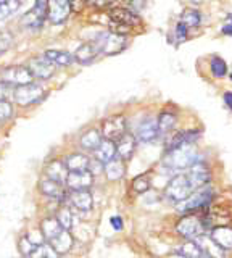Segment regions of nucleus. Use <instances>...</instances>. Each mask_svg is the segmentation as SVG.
I'll list each match as a JSON object with an SVG mask.
<instances>
[{
    "label": "nucleus",
    "instance_id": "45",
    "mask_svg": "<svg viewBox=\"0 0 232 258\" xmlns=\"http://www.w3.org/2000/svg\"><path fill=\"white\" fill-rule=\"evenodd\" d=\"M9 89H10L9 84L0 83V100H4V99H5V95H7V92H9Z\"/></svg>",
    "mask_w": 232,
    "mask_h": 258
},
{
    "label": "nucleus",
    "instance_id": "20",
    "mask_svg": "<svg viewBox=\"0 0 232 258\" xmlns=\"http://www.w3.org/2000/svg\"><path fill=\"white\" fill-rule=\"evenodd\" d=\"M99 53H100V48H99L97 42H95V40H91V42H86L81 47H78L73 58L81 64H89L91 61L95 60V56Z\"/></svg>",
    "mask_w": 232,
    "mask_h": 258
},
{
    "label": "nucleus",
    "instance_id": "31",
    "mask_svg": "<svg viewBox=\"0 0 232 258\" xmlns=\"http://www.w3.org/2000/svg\"><path fill=\"white\" fill-rule=\"evenodd\" d=\"M195 242H197V244H198L200 247H202V250L205 252V255H210V256H213V258H222V256H224V250L216 245L214 242L210 239V236L206 237L205 234H203V236H200Z\"/></svg>",
    "mask_w": 232,
    "mask_h": 258
},
{
    "label": "nucleus",
    "instance_id": "51",
    "mask_svg": "<svg viewBox=\"0 0 232 258\" xmlns=\"http://www.w3.org/2000/svg\"><path fill=\"white\" fill-rule=\"evenodd\" d=\"M230 79H232V75H230Z\"/></svg>",
    "mask_w": 232,
    "mask_h": 258
},
{
    "label": "nucleus",
    "instance_id": "24",
    "mask_svg": "<svg viewBox=\"0 0 232 258\" xmlns=\"http://www.w3.org/2000/svg\"><path fill=\"white\" fill-rule=\"evenodd\" d=\"M115 157H116V144L111 141L103 139L99 147L95 149V160L100 161L102 165L108 163V161H111Z\"/></svg>",
    "mask_w": 232,
    "mask_h": 258
},
{
    "label": "nucleus",
    "instance_id": "22",
    "mask_svg": "<svg viewBox=\"0 0 232 258\" xmlns=\"http://www.w3.org/2000/svg\"><path fill=\"white\" fill-rule=\"evenodd\" d=\"M116 144V155L119 157V160H129L134 155V150H135V145H137V141L132 134H124L121 139H119Z\"/></svg>",
    "mask_w": 232,
    "mask_h": 258
},
{
    "label": "nucleus",
    "instance_id": "2",
    "mask_svg": "<svg viewBox=\"0 0 232 258\" xmlns=\"http://www.w3.org/2000/svg\"><path fill=\"white\" fill-rule=\"evenodd\" d=\"M192 192H195L194 185H192L189 176L186 173L176 174L173 179L168 182L166 189H165V196L168 200L174 202V204H179V202L186 200Z\"/></svg>",
    "mask_w": 232,
    "mask_h": 258
},
{
    "label": "nucleus",
    "instance_id": "35",
    "mask_svg": "<svg viewBox=\"0 0 232 258\" xmlns=\"http://www.w3.org/2000/svg\"><path fill=\"white\" fill-rule=\"evenodd\" d=\"M20 5H21V0H4V2L0 4V21L7 20L13 13H17Z\"/></svg>",
    "mask_w": 232,
    "mask_h": 258
},
{
    "label": "nucleus",
    "instance_id": "34",
    "mask_svg": "<svg viewBox=\"0 0 232 258\" xmlns=\"http://www.w3.org/2000/svg\"><path fill=\"white\" fill-rule=\"evenodd\" d=\"M26 258H58V255L55 253V250L49 245V242H47V244L44 242V244L36 245L31 250V253Z\"/></svg>",
    "mask_w": 232,
    "mask_h": 258
},
{
    "label": "nucleus",
    "instance_id": "19",
    "mask_svg": "<svg viewBox=\"0 0 232 258\" xmlns=\"http://www.w3.org/2000/svg\"><path fill=\"white\" fill-rule=\"evenodd\" d=\"M73 244H74V237L73 234L69 231H65L63 229L58 236H55L52 240H49V245L55 250V253L58 256L60 255H66L71 248H73Z\"/></svg>",
    "mask_w": 232,
    "mask_h": 258
},
{
    "label": "nucleus",
    "instance_id": "48",
    "mask_svg": "<svg viewBox=\"0 0 232 258\" xmlns=\"http://www.w3.org/2000/svg\"><path fill=\"white\" fill-rule=\"evenodd\" d=\"M168 258H184L182 255H179V253H173L171 256H168Z\"/></svg>",
    "mask_w": 232,
    "mask_h": 258
},
{
    "label": "nucleus",
    "instance_id": "38",
    "mask_svg": "<svg viewBox=\"0 0 232 258\" xmlns=\"http://www.w3.org/2000/svg\"><path fill=\"white\" fill-rule=\"evenodd\" d=\"M132 189L137 194H143L150 189V177L148 174H140L132 181Z\"/></svg>",
    "mask_w": 232,
    "mask_h": 258
},
{
    "label": "nucleus",
    "instance_id": "6",
    "mask_svg": "<svg viewBox=\"0 0 232 258\" xmlns=\"http://www.w3.org/2000/svg\"><path fill=\"white\" fill-rule=\"evenodd\" d=\"M126 118L123 115H115L107 119H103L102 123V137L111 142H118L126 134Z\"/></svg>",
    "mask_w": 232,
    "mask_h": 258
},
{
    "label": "nucleus",
    "instance_id": "27",
    "mask_svg": "<svg viewBox=\"0 0 232 258\" xmlns=\"http://www.w3.org/2000/svg\"><path fill=\"white\" fill-rule=\"evenodd\" d=\"M103 173H105L108 181H119L126 173L124 161L119 158H113L108 163L103 165Z\"/></svg>",
    "mask_w": 232,
    "mask_h": 258
},
{
    "label": "nucleus",
    "instance_id": "36",
    "mask_svg": "<svg viewBox=\"0 0 232 258\" xmlns=\"http://www.w3.org/2000/svg\"><path fill=\"white\" fill-rule=\"evenodd\" d=\"M200 21H202V16H200V12L197 10H184L182 16H181V23L186 24L187 28H197Z\"/></svg>",
    "mask_w": 232,
    "mask_h": 258
},
{
    "label": "nucleus",
    "instance_id": "32",
    "mask_svg": "<svg viewBox=\"0 0 232 258\" xmlns=\"http://www.w3.org/2000/svg\"><path fill=\"white\" fill-rule=\"evenodd\" d=\"M176 253L182 255L184 258H203L205 256V252L195 240L184 242V244L178 248V252H176Z\"/></svg>",
    "mask_w": 232,
    "mask_h": 258
},
{
    "label": "nucleus",
    "instance_id": "14",
    "mask_svg": "<svg viewBox=\"0 0 232 258\" xmlns=\"http://www.w3.org/2000/svg\"><path fill=\"white\" fill-rule=\"evenodd\" d=\"M47 7H49V12H47L49 13V18L55 24L65 21L71 12L69 0H47Z\"/></svg>",
    "mask_w": 232,
    "mask_h": 258
},
{
    "label": "nucleus",
    "instance_id": "21",
    "mask_svg": "<svg viewBox=\"0 0 232 258\" xmlns=\"http://www.w3.org/2000/svg\"><path fill=\"white\" fill-rule=\"evenodd\" d=\"M210 239L222 250H232V229L226 226H218L213 228Z\"/></svg>",
    "mask_w": 232,
    "mask_h": 258
},
{
    "label": "nucleus",
    "instance_id": "12",
    "mask_svg": "<svg viewBox=\"0 0 232 258\" xmlns=\"http://www.w3.org/2000/svg\"><path fill=\"white\" fill-rule=\"evenodd\" d=\"M158 126H157V119L153 118H145L142 119L137 129H135V141L143 142V144H148V142H153L157 137H158Z\"/></svg>",
    "mask_w": 232,
    "mask_h": 258
},
{
    "label": "nucleus",
    "instance_id": "46",
    "mask_svg": "<svg viewBox=\"0 0 232 258\" xmlns=\"http://www.w3.org/2000/svg\"><path fill=\"white\" fill-rule=\"evenodd\" d=\"M131 4L135 10H140V8H143V5L147 4V0H131Z\"/></svg>",
    "mask_w": 232,
    "mask_h": 258
},
{
    "label": "nucleus",
    "instance_id": "13",
    "mask_svg": "<svg viewBox=\"0 0 232 258\" xmlns=\"http://www.w3.org/2000/svg\"><path fill=\"white\" fill-rule=\"evenodd\" d=\"M28 70L31 71L33 78L37 79H50L55 73V64L50 63L45 56H39V58H33L28 64Z\"/></svg>",
    "mask_w": 232,
    "mask_h": 258
},
{
    "label": "nucleus",
    "instance_id": "16",
    "mask_svg": "<svg viewBox=\"0 0 232 258\" xmlns=\"http://www.w3.org/2000/svg\"><path fill=\"white\" fill-rule=\"evenodd\" d=\"M186 174L189 176V179L195 190L203 187V185H208L210 177H211L210 169H208L206 165H203V163H195L194 166H190L189 171H186Z\"/></svg>",
    "mask_w": 232,
    "mask_h": 258
},
{
    "label": "nucleus",
    "instance_id": "10",
    "mask_svg": "<svg viewBox=\"0 0 232 258\" xmlns=\"http://www.w3.org/2000/svg\"><path fill=\"white\" fill-rule=\"evenodd\" d=\"M63 204H68L69 208H74L78 212L87 213L94 207V199L89 190H69Z\"/></svg>",
    "mask_w": 232,
    "mask_h": 258
},
{
    "label": "nucleus",
    "instance_id": "18",
    "mask_svg": "<svg viewBox=\"0 0 232 258\" xmlns=\"http://www.w3.org/2000/svg\"><path fill=\"white\" fill-rule=\"evenodd\" d=\"M44 173H45L47 179H52V181H57L60 184H65V179L68 176V169L65 168V163H63L61 160L53 158L44 166Z\"/></svg>",
    "mask_w": 232,
    "mask_h": 258
},
{
    "label": "nucleus",
    "instance_id": "23",
    "mask_svg": "<svg viewBox=\"0 0 232 258\" xmlns=\"http://www.w3.org/2000/svg\"><path fill=\"white\" fill-rule=\"evenodd\" d=\"M89 161L91 158L84 155V153H69V155L65 157L63 160V163H65V168L69 171H86L87 168H89Z\"/></svg>",
    "mask_w": 232,
    "mask_h": 258
},
{
    "label": "nucleus",
    "instance_id": "5",
    "mask_svg": "<svg viewBox=\"0 0 232 258\" xmlns=\"http://www.w3.org/2000/svg\"><path fill=\"white\" fill-rule=\"evenodd\" d=\"M176 229L187 240H197L200 236L205 234V223L195 215H186L184 218H181Z\"/></svg>",
    "mask_w": 232,
    "mask_h": 258
},
{
    "label": "nucleus",
    "instance_id": "33",
    "mask_svg": "<svg viewBox=\"0 0 232 258\" xmlns=\"http://www.w3.org/2000/svg\"><path fill=\"white\" fill-rule=\"evenodd\" d=\"M176 121H178V118H176L174 113L163 111L162 115L158 116V119H157L158 133H160V134H168V133H171L173 129H174V126H176Z\"/></svg>",
    "mask_w": 232,
    "mask_h": 258
},
{
    "label": "nucleus",
    "instance_id": "37",
    "mask_svg": "<svg viewBox=\"0 0 232 258\" xmlns=\"http://www.w3.org/2000/svg\"><path fill=\"white\" fill-rule=\"evenodd\" d=\"M211 73H213V76L218 78V79L226 76V73H227L226 61H224L222 58H219V56H213L211 58Z\"/></svg>",
    "mask_w": 232,
    "mask_h": 258
},
{
    "label": "nucleus",
    "instance_id": "44",
    "mask_svg": "<svg viewBox=\"0 0 232 258\" xmlns=\"http://www.w3.org/2000/svg\"><path fill=\"white\" fill-rule=\"evenodd\" d=\"M221 31H222V34L232 36V15H229V23H227V24H224Z\"/></svg>",
    "mask_w": 232,
    "mask_h": 258
},
{
    "label": "nucleus",
    "instance_id": "43",
    "mask_svg": "<svg viewBox=\"0 0 232 258\" xmlns=\"http://www.w3.org/2000/svg\"><path fill=\"white\" fill-rule=\"evenodd\" d=\"M110 223H111V226H113V229H116V231L123 229V218L121 216H111Z\"/></svg>",
    "mask_w": 232,
    "mask_h": 258
},
{
    "label": "nucleus",
    "instance_id": "50",
    "mask_svg": "<svg viewBox=\"0 0 232 258\" xmlns=\"http://www.w3.org/2000/svg\"><path fill=\"white\" fill-rule=\"evenodd\" d=\"M2 2H4V0H0V4H2Z\"/></svg>",
    "mask_w": 232,
    "mask_h": 258
},
{
    "label": "nucleus",
    "instance_id": "29",
    "mask_svg": "<svg viewBox=\"0 0 232 258\" xmlns=\"http://www.w3.org/2000/svg\"><path fill=\"white\" fill-rule=\"evenodd\" d=\"M42 56H45V58L50 63H53L55 67H68V64H71L74 60L71 53H68L65 50H53V48L45 50Z\"/></svg>",
    "mask_w": 232,
    "mask_h": 258
},
{
    "label": "nucleus",
    "instance_id": "30",
    "mask_svg": "<svg viewBox=\"0 0 232 258\" xmlns=\"http://www.w3.org/2000/svg\"><path fill=\"white\" fill-rule=\"evenodd\" d=\"M55 220H57L61 226V229L69 231L74 224V215H73V208H69L66 204H61L58 207L57 213H55Z\"/></svg>",
    "mask_w": 232,
    "mask_h": 258
},
{
    "label": "nucleus",
    "instance_id": "47",
    "mask_svg": "<svg viewBox=\"0 0 232 258\" xmlns=\"http://www.w3.org/2000/svg\"><path fill=\"white\" fill-rule=\"evenodd\" d=\"M224 102H226V105L232 110V92H226V94H224Z\"/></svg>",
    "mask_w": 232,
    "mask_h": 258
},
{
    "label": "nucleus",
    "instance_id": "28",
    "mask_svg": "<svg viewBox=\"0 0 232 258\" xmlns=\"http://www.w3.org/2000/svg\"><path fill=\"white\" fill-rule=\"evenodd\" d=\"M39 231H41L42 237L49 242L55 236H58L63 229H61L60 223L55 220V216H49V218H44V220L41 221V228H39Z\"/></svg>",
    "mask_w": 232,
    "mask_h": 258
},
{
    "label": "nucleus",
    "instance_id": "25",
    "mask_svg": "<svg viewBox=\"0 0 232 258\" xmlns=\"http://www.w3.org/2000/svg\"><path fill=\"white\" fill-rule=\"evenodd\" d=\"M102 141H103V137L99 129H89V131H86L81 136L79 145H81V149H84L87 152H95V149L99 147Z\"/></svg>",
    "mask_w": 232,
    "mask_h": 258
},
{
    "label": "nucleus",
    "instance_id": "42",
    "mask_svg": "<svg viewBox=\"0 0 232 258\" xmlns=\"http://www.w3.org/2000/svg\"><path fill=\"white\" fill-rule=\"evenodd\" d=\"M113 2H116V0H89V4L97 7V8H105V7H110Z\"/></svg>",
    "mask_w": 232,
    "mask_h": 258
},
{
    "label": "nucleus",
    "instance_id": "15",
    "mask_svg": "<svg viewBox=\"0 0 232 258\" xmlns=\"http://www.w3.org/2000/svg\"><path fill=\"white\" fill-rule=\"evenodd\" d=\"M39 190H41L42 196L49 197V199H55V200H60L61 204L65 202L66 197V190H65V184H60L57 181H52V179H41L39 182Z\"/></svg>",
    "mask_w": 232,
    "mask_h": 258
},
{
    "label": "nucleus",
    "instance_id": "11",
    "mask_svg": "<svg viewBox=\"0 0 232 258\" xmlns=\"http://www.w3.org/2000/svg\"><path fill=\"white\" fill-rule=\"evenodd\" d=\"M94 184V174L91 171H69L65 185L69 190H89V187Z\"/></svg>",
    "mask_w": 232,
    "mask_h": 258
},
{
    "label": "nucleus",
    "instance_id": "39",
    "mask_svg": "<svg viewBox=\"0 0 232 258\" xmlns=\"http://www.w3.org/2000/svg\"><path fill=\"white\" fill-rule=\"evenodd\" d=\"M13 115V107L9 100H0V121H9Z\"/></svg>",
    "mask_w": 232,
    "mask_h": 258
},
{
    "label": "nucleus",
    "instance_id": "1",
    "mask_svg": "<svg viewBox=\"0 0 232 258\" xmlns=\"http://www.w3.org/2000/svg\"><path fill=\"white\" fill-rule=\"evenodd\" d=\"M195 163H198V161H197V147L194 144H182L179 147L168 150L163 158V165L170 169H176V171L189 169Z\"/></svg>",
    "mask_w": 232,
    "mask_h": 258
},
{
    "label": "nucleus",
    "instance_id": "26",
    "mask_svg": "<svg viewBox=\"0 0 232 258\" xmlns=\"http://www.w3.org/2000/svg\"><path fill=\"white\" fill-rule=\"evenodd\" d=\"M200 137L198 131H179L171 136V139L168 141V150L179 147L182 144H195V141Z\"/></svg>",
    "mask_w": 232,
    "mask_h": 258
},
{
    "label": "nucleus",
    "instance_id": "17",
    "mask_svg": "<svg viewBox=\"0 0 232 258\" xmlns=\"http://www.w3.org/2000/svg\"><path fill=\"white\" fill-rule=\"evenodd\" d=\"M110 18L113 21V24H119V26H124V28H132V26H137L140 23V18L134 12L127 10V8H113L110 12Z\"/></svg>",
    "mask_w": 232,
    "mask_h": 258
},
{
    "label": "nucleus",
    "instance_id": "49",
    "mask_svg": "<svg viewBox=\"0 0 232 258\" xmlns=\"http://www.w3.org/2000/svg\"><path fill=\"white\" fill-rule=\"evenodd\" d=\"M190 2H192V4H195V5H198V4H202L203 0H190Z\"/></svg>",
    "mask_w": 232,
    "mask_h": 258
},
{
    "label": "nucleus",
    "instance_id": "4",
    "mask_svg": "<svg viewBox=\"0 0 232 258\" xmlns=\"http://www.w3.org/2000/svg\"><path fill=\"white\" fill-rule=\"evenodd\" d=\"M44 87L37 83H29L25 86H18L13 91V99L20 107H29V105L37 103L44 97Z\"/></svg>",
    "mask_w": 232,
    "mask_h": 258
},
{
    "label": "nucleus",
    "instance_id": "8",
    "mask_svg": "<svg viewBox=\"0 0 232 258\" xmlns=\"http://www.w3.org/2000/svg\"><path fill=\"white\" fill-rule=\"evenodd\" d=\"M33 75L28 70V67H21V64H15V67H9L2 71V83L9 86H25L33 83Z\"/></svg>",
    "mask_w": 232,
    "mask_h": 258
},
{
    "label": "nucleus",
    "instance_id": "3",
    "mask_svg": "<svg viewBox=\"0 0 232 258\" xmlns=\"http://www.w3.org/2000/svg\"><path fill=\"white\" fill-rule=\"evenodd\" d=\"M211 197H213V190L208 187V185H203V187L192 192L186 200L176 204V208H178L179 213L198 212V210H203L208 207V204L211 202Z\"/></svg>",
    "mask_w": 232,
    "mask_h": 258
},
{
    "label": "nucleus",
    "instance_id": "9",
    "mask_svg": "<svg viewBox=\"0 0 232 258\" xmlns=\"http://www.w3.org/2000/svg\"><path fill=\"white\" fill-rule=\"evenodd\" d=\"M47 16V4L44 0H37L34 4V7L31 8L28 13L23 15V18L20 20V23L28 29H37L41 28Z\"/></svg>",
    "mask_w": 232,
    "mask_h": 258
},
{
    "label": "nucleus",
    "instance_id": "41",
    "mask_svg": "<svg viewBox=\"0 0 232 258\" xmlns=\"http://www.w3.org/2000/svg\"><path fill=\"white\" fill-rule=\"evenodd\" d=\"M87 171H91L92 174H97V173H102L103 171V165L100 163V161L97 160H91L89 161V168H87Z\"/></svg>",
    "mask_w": 232,
    "mask_h": 258
},
{
    "label": "nucleus",
    "instance_id": "7",
    "mask_svg": "<svg viewBox=\"0 0 232 258\" xmlns=\"http://www.w3.org/2000/svg\"><path fill=\"white\" fill-rule=\"evenodd\" d=\"M94 40L97 42L100 53H105V55L119 53L126 47V37L121 34H115V32H103V34H100Z\"/></svg>",
    "mask_w": 232,
    "mask_h": 258
},
{
    "label": "nucleus",
    "instance_id": "40",
    "mask_svg": "<svg viewBox=\"0 0 232 258\" xmlns=\"http://www.w3.org/2000/svg\"><path fill=\"white\" fill-rule=\"evenodd\" d=\"M176 37H178L179 42H184V40L187 39V26L184 23H178V26H176Z\"/></svg>",
    "mask_w": 232,
    "mask_h": 258
}]
</instances>
